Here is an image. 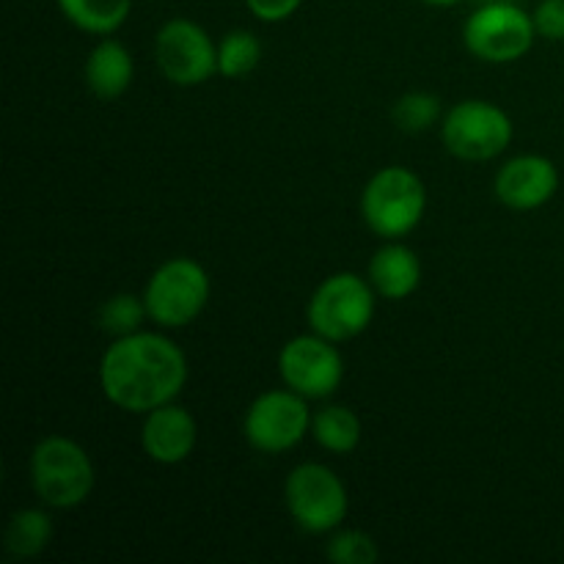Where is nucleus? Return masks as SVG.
<instances>
[{
  "label": "nucleus",
  "mask_w": 564,
  "mask_h": 564,
  "mask_svg": "<svg viewBox=\"0 0 564 564\" xmlns=\"http://www.w3.org/2000/svg\"><path fill=\"white\" fill-rule=\"evenodd\" d=\"M187 383V358L169 336L138 334L121 336L105 350L99 361V386L116 408L143 413L169 405Z\"/></svg>",
  "instance_id": "obj_1"
},
{
  "label": "nucleus",
  "mask_w": 564,
  "mask_h": 564,
  "mask_svg": "<svg viewBox=\"0 0 564 564\" xmlns=\"http://www.w3.org/2000/svg\"><path fill=\"white\" fill-rule=\"evenodd\" d=\"M427 191L405 165H389L367 182L361 193V215L369 231L383 240H402L424 218Z\"/></svg>",
  "instance_id": "obj_2"
},
{
  "label": "nucleus",
  "mask_w": 564,
  "mask_h": 564,
  "mask_svg": "<svg viewBox=\"0 0 564 564\" xmlns=\"http://www.w3.org/2000/svg\"><path fill=\"white\" fill-rule=\"evenodd\" d=\"M31 482L42 505L53 510H72L91 496L94 463L77 441L47 435L33 446Z\"/></svg>",
  "instance_id": "obj_3"
},
{
  "label": "nucleus",
  "mask_w": 564,
  "mask_h": 564,
  "mask_svg": "<svg viewBox=\"0 0 564 564\" xmlns=\"http://www.w3.org/2000/svg\"><path fill=\"white\" fill-rule=\"evenodd\" d=\"M375 286L356 273H334L314 290L306 317L314 334L330 341H350L369 328L375 317Z\"/></svg>",
  "instance_id": "obj_4"
},
{
  "label": "nucleus",
  "mask_w": 564,
  "mask_h": 564,
  "mask_svg": "<svg viewBox=\"0 0 564 564\" xmlns=\"http://www.w3.org/2000/svg\"><path fill=\"white\" fill-rule=\"evenodd\" d=\"M147 312L160 328H185L209 301V275L196 259L174 257L160 264L143 290Z\"/></svg>",
  "instance_id": "obj_5"
},
{
  "label": "nucleus",
  "mask_w": 564,
  "mask_h": 564,
  "mask_svg": "<svg viewBox=\"0 0 564 564\" xmlns=\"http://www.w3.org/2000/svg\"><path fill=\"white\" fill-rule=\"evenodd\" d=\"M284 499L292 521L308 534L336 532L350 510L345 485L323 463H303L292 468L284 485Z\"/></svg>",
  "instance_id": "obj_6"
},
{
  "label": "nucleus",
  "mask_w": 564,
  "mask_h": 564,
  "mask_svg": "<svg viewBox=\"0 0 564 564\" xmlns=\"http://www.w3.org/2000/svg\"><path fill=\"white\" fill-rule=\"evenodd\" d=\"M538 31L532 14L518 3H485L468 14L463 42L468 53L488 64H512L532 50Z\"/></svg>",
  "instance_id": "obj_7"
},
{
  "label": "nucleus",
  "mask_w": 564,
  "mask_h": 564,
  "mask_svg": "<svg viewBox=\"0 0 564 564\" xmlns=\"http://www.w3.org/2000/svg\"><path fill=\"white\" fill-rule=\"evenodd\" d=\"M512 119L499 105L466 99L449 108L441 124L444 147L468 163H485L507 152L512 143Z\"/></svg>",
  "instance_id": "obj_8"
},
{
  "label": "nucleus",
  "mask_w": 564,
  "mask_h": 564,
  "mask_svg": "<svg viewBox=\"0 0 564 564\" xmlns=\"http://www.w3.org/2000/svg\"><path fill=\"white\" fill-rule=\"evenodd\" d=\"M312 430L308 400L292 389L264 391L251 402L242 422L246 441L262 455H281L301 444Z\"/></svg>",
  "instance_id": "obj_9"
},
{
  "label": "nucleus",
  "mask_w": 564,
  "mask_h": 564,
  "mask_svg": "<svg viewBox=\"0 0 564 564\" xmlns=\"http://www.w3.org/2000/svg\"><path fill=\"white\" fill-rule=\"evenodd\" d=\"M154 58L174 86H202L218 72V47L198 22L169 20L154 36Z\"/></svg>",
  "instance_id": "obj_10"
},
{
  "label": "nucleus",
  "mask_w": 564,
  "mask_h": 564,
  "mask_svg": "<svg viewBox=\"0 0 564 564\" xmlns=\"http://www.w3.org/2000/svg\"><path fill=\"white\" fill-rule=\"evenodd\" d=\"M279 375L286 389L297 391L306 400H325L341 386L345 361L336 350V341L312 330L281 347Z\"/></svg>",
  "instance_id": "obj_11"
},
{
  "label": "nucleus",
  "mask_w": 564,
  "mask_h": 564,
  "mask_svg": "<svg viewBox=\"0 0 564 564\" xmlns=\"http://www.w3.org/2000/svg\"><path fill=\"white\" fill-rule=\"evenodd\" d=\"M496 198L516 213H532L560 191V171L543 154H518L507 160L494 182Z\"/></svg>",
  "instance_id": "obj_12"
},
{
  "label": "nucleus",
  "mask_w": 564,
  "mask_h": 564,
  "mask_svg": "<svg viewBox=\"0 0 564 564\" xmlns=\"http://www.w3.org/2000/svg\"><path fill=\"white\" fill-rule=\"evenodd\" d=\"M198 444V424L187 408L160 405L147 413L141 427V446L149 460L160 466H176L193 455Z\"/></svg>",
  "instance_id": "obj_13"
},
{
  "label": "nucleus",
  "mask_w": 564,
  "mask_h": 564,
  "mask_svg": "<svg viewBox=\"0 0 564 564\" xmlns=\"http://www.w3.org/2000/svg\"><path fill=\"white\" fill-rule=\"evenodd\" d=\"M367 279L386 301H405L422 284V262L400 240H389L375 251Z\"/></svg>",
  "instance_id": "obj_14"
},
{
  "label": "nucleus",
  "mask_w": 564,
  "mask_h": 564,
  "mask_svg": "<svg viewBox=\"0 0 564 564\" xmlns=\"http://www.w3.org/2000/svg\"><path fill=\"white\" fill-rule=\"evenodd\" d=\"M132 75H135V66H132L130 50L110 36L102 39L86 61V86L99 99L121 97L132 86Z\"/></svg>",
  "instance_id": "obj_15"
},
{
  "label": "nucleus",
  "mask_w": 564,
  "mask_h": 564,
  "mask_svg": "<svg viewBox=\"0 0 564 564\" xmlns=\"http://www.w3.org/2000/svg\"><path fill=\"white\" fill-rule=\"evenodd\" d=\"M61 14L80 31L110 36L127 22L132 0H55Z\"/></svg>",
  "instance_id": "obj_16"
},
{
  "label": "nucleus",
  "mask_w": 564,
  "mask_h": 564,
  "mask_svg": "<svg viewBox=\"0 0 564 564\" xmlns=\"http://www.w3.org/2000/svg\"><path fill=\"white\" fill-rule=\"evenodd\" d=\"M312 435L330 455H350L361 444V419L345 405H325L312 416Z\"/></svg>",
  "instance_id": "obj_17"
},
{
  "label": "nucleus",
  "mask_w": 564,
  "mask_h": 564,
  "mask_svg": "<svg viewBox=\"0 0 564 564\" xmlns=\"http://www.w3.org/2000/svg\"><path fill=\"white\" fill-rule=\"evenodd\" d=\"M53 540V521L44 510H17L6 527V554L11 560H33Z\"/></svg>",
  "instance_id": "obj_18"
},
{
  "label": "nucleus",
  "mask_w": 564,
  "mask_h": 564,
  "mask_svg": "<svg viewBox=\"0 0 564 564\" xmlns=\"http://www.w3.org/2000/svg\"><path fill=\"white\" fill-rule=\"evenodd\" d=\"M262 61V42L251 31H229L218 44V72L229 80L251 75Z\"/></svg>",
  "instance_id": "obj_19"
},
{
  "label": "nucleus",
  "mask_w": 564,
  "mask_h": 564,
  "mask_svg": "<svg viewBox=\"0 0 564 564\" xmlns=\"http://www.w3.org/2000/svg\"><path fill=\"white\" fill-rule=\"evenodd\" d=\"M143 319H149L147 301H143V295L138 297V295H130V292H119V295L108 297V301L99 306V314H97L99 328H102L105 334L116 336V339L138 334Z\"/></svg>",
  "instance_id": "obj_20"
},
{
  "label": "nucleus",
  "mask_w": 564,
  "mask_h": 564,
  "mask_svg": "<svg viewBox=\"0 0 564 564\" xmlns=\"http://www.w3.org/2000/svg\"><path fill=\"white\" fill-rule=\"evenodd\" d=\"M394 124L400 127L402 132H427L435 121L441 119V99L430 91H411V94H402L397 99L394 110Z\"/></svg>",
  "instance_id": "obj_21"
},
{
  "label": "nucleus",
  "mask_w": 564,
  "mask_h": 564,
  "mask_svg": "<svg viewBox=\"0 0 564 564\" xmlns=\"http://www.w3.org/2000/svg\"><path fill=\"white\" fill-rule=\"evenodd\" d=\"M325 554H328V560L336 564H375L378 562L380 551L375 538H369L367 532L347 529V532H339L330 538Z\"/></svg>",
  "instance_id": "obj_22"
},
{
  "label": "nucleus",
  "mask_w": 564,
  "mask_h": 564,
  "mask_svg": "<svg viewBox=\"0 0 564 564\" xmlns=\"http://www.w3.org/2000/svg\"><path fill=\"white\" fill-rule=\"evenodd\" d=\"M534 31L549 42H564V0H540L532 11Z\"/></svg>",
  "instance_id": "obj_23"
},
{
  "label": "nucleus",
  "mask_w": 564,
  "mask_h": 564,
  "mask_svg": "<svg viewBox=\"0 0 564 564\" xmlns=\"http://www.w3.org/2000/svg\"><path fill=\"white\" fill-rule=\"evenodd\" d=\"M303 0H246L248 11L262 22H281L301 9Z\"/></svg>",
  "instance_id": "obj_24"
},
{
  "label": "nucleus",
  "mask_w": 564,
  "mask_h": 564,
  "mask_svg": "<svg viewBox=\"0 0 564 564\" xmlns=\"http://www.w3.org/2000/svg\"><path fill=\"white\" fill-rule=\"evenodd\" d=\"M427 6H441V9H449V6L463 3V0H424Z\"/></svg>",
  "instance_id": "obj_25"
},
{
  "label": "nucleus",
  "mask_w": 564,
  "mask_h": 564,
  "mask_svg": "<svg viewBox=\"0 0 564 564\" xmlns=\"http://www.w3.org/2000/svg\"><path fill=\"white\" fill-rule=\"evenodd\" d=\"M477 6H485V3H516V0H474Z\"/></svg>",
  "instance_id": "obj_26"
}]
</instances>
